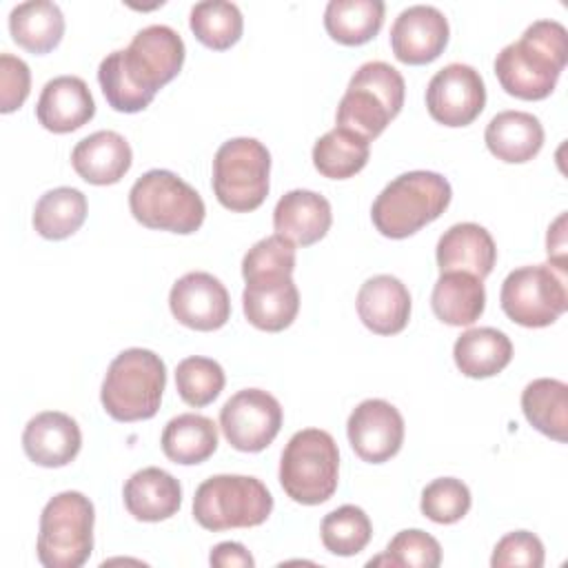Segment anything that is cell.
<instances>
[{"label":"cell","instance_id":"6da1fadb","mask_svg":"<svg viewBox=\"0 0 568 568\" xmlns=\"http://www.w3.org/2000/svg\"><path fill=\"white\" fill-rule=\"evenodd\" d=\"M184 42L169 24L140 29L126 49L111 51L98 67V82L111 109L138 113L184 64Z\"/></svg>","mask_w":568,"mask_h":568},{"label":"cell","instance_id":"7a4b0ae2","mask_svg":"<svg viewBox=\"0 0 568 568\" xmlns=\"http://www.w3.org/2000/svg\"><path fill=\"white\" fill-rule=\"evenodd\" d=\"M568 60V31L557 20H535L519 40L495 58V75L508 95L544 100L552 93Z\"/></svg>","mask_w":568,"mask_h":568},{"label":"cell","instance_id":"3957f363","mask_svg":"<svg viewBox=\"0 0 568 568\" xmlns=\"http://www.w3.org/2000/svg\"><path fill=\"white\" fill-rule=\"evenodd\" d=\"M450 197V182L442 173L408 171L379 191L371 206V220L384 237L404 240L437 220Z\"/></svg>","mask_w":568,"mask_h":568},{"label":"cell","instance_id":"277c9868","mask_svg":"<svg viewBox=\"0 0 568 568\" xmlns=\"http://www.w3.org/2000/svg\"><path fill=\"white\" fill-rule=\"evenodd\" d=\"M166 386V366L149 348H126L113 357L106 368L100 402L118 422L151 419L162 402Z\"/></svg>","mask_w":568,"mask_h":568},{"label":"cell","instance_id":"5b68a950","mask_svg":"<svg viewBox=\"0 0 568 568\" xmlns=\"http://www.w3.org/2000/svg\"><path fill=\"white\" fill-rule=\"evenodd\" d=\"M406 84L402 73L382 60L364 62L348 80L335 113V126L364 140H375L404 106Z\"/></svg>","mask_w":568,"mask_h":568},{"label":"cell","instance_id":"8992f818","mask_svg":"<svg viewBox=\"0 0 568 568\" xmlns=\"http://www.w3.org/2000/svg\"><path fill=\"white\" fill-rule=\"evenodd\" d=\"M339 479V450L331 433L322 428L297 430L282 450L280 484L284 493L304 506H317L333 497Z\"/></svg>","mask_w":568,"mask_h":568},{"label":"cell","instance_id":"52a82bcc","mask_svg":"<svg viewBox=\"0 0 568 568\" xmlns=\"http://www.w3.org/2000/svg\"><path fill=\"white\" fill-rule=\"evenodd\" d=\"M129 209L142 226L180 235L195 233L206 215L200 193L166 169H151L133 182Z\"/></svg>","mask_w":568,"mask_h":568},{"label":"cell","instance_id":"ba28073f","mask_svg":"<svg viewBox=\"0 0 568 568\" xmlns=\"http://www.w3.org/2000/svg\"><path fill=\"white\" fill-rule=\"evenodd\" d=\"M95 510L78 490L58 493L40 515L36 541L38 561L44 568H80L93 550Z\"/></svg>","mask_w":568,"mask_h":568},{"label":"cell","instance_id":"9c48e42d","mask_svg":"<svg viewBox=\"0 0 568 568\" xmlns=\"http://www.w3.org/2000/svg\"><path fill=\"white\" fill-rule=\"evenodd\" d=\"M273 497L251 475H213L193 495L195 521L213 532L229 528H253L268 519Z\"/></svg>","mask_w":568,"mask_h":568},{"label":"cell","instance_id":"30bf717a","mask_svg":"<svg viewBox=\"0 0 568 568\" xmlns=\"http://www.w3.org/2000/svg\"><path fill=\"white\" fill-rule=\"evenodd\" d=\"M271 153L255 138H231L213 158V193L235 213L255 211L268 195Z\"/></svg>","mask_w":568,"mask_h":568},{"label":"cell","instance_id":"8fae6325","mask_svg":"<svg viewBox=\"0 0 568 568\" xmlns=\"http://www.w3.org/2000/svg\"><path fill=\"white\" fill-rule=\"evenodd\" d=\"M499 302L504 313L519 326H550L568 306L564 273H557L550 264L519 266L501 282Z\"/></svg>","mask_w":568,"mask_h":568},{"label":"cell","instance_id":"7c38bea8","mask_svg":"<svg viewBox=\"0 0 568 568\" xmlns=\"http://www.w3.org/2000/svg\"><path fill=\"white\" fill-rule=\"evenodd\" d=\"M220 428L235 450L260 453L282 428V406L262 388L237 390L220 408Z\"/></svg>","mask_w":568,"mask_h":568},{"label":"cell","instance_id":"4fadbf2b","mask_svg":"<svg viewBox=\"0 0 568 568\" xmlns=\"http://www.w3.org/2000/svg\"><path fill=\"white\" fill-rule=\"evenodd\" d=\"M486 106V87L479 71L464 62L442 67L426 87V109L444 126H466Z\"/></svg>","mask_w":568,"mask_h":568},{"label":"cell","instance_id":"5bb4252c","mask_svg":"<svg viewBox=\"0 0 568 568\" xmlns=\"http://www.w3.org/2000/svg\"><path fill=\"white\" fill-rule=\"evenodd\" d=\"M346 435L359 459L382 464L402 448L404 417L386 399H364L348 415Z\"/></svg>","mask_w":568,"mask_h":568},{"label":"cell","instance_id":"9a60e30c","mask_svg":"<svg viewBox=\"0 0 568 568\" xmlns=\"http://www.w3.org/2000/svg\"><path fill=\"white\" fill-rule=\"evenodd\" d=\"M169 308L180 324L193 331H217L231 317V297L215 275L191 271L171 286Z\"/></svg>","mask_w":568,"mask_h":568},{"label":"cell","instance_id":"2e32d148","mask_svg":"<svg viewBox=\"0 0 568 568\" xmlns=\"http://www.w3.org/2000/svg\"><path fill=\"white\" fill-rule=\"evenodd\" d=\"M448 20L433 4H413L399 11L390 27V47L404 64H428L448 44Z\"/></svg>","mask_w":568,"mask_h":568},{"label":"cell","instance_id":"e0dca14e","mask_svg":"<svg viewBox=\"0 0 568 568\" xmlns=\"http://www.w3.org/2000/svg\"><path fill=\"white\" fill-rule=\"evenodd\" d=\"M246 320L268 333L284 331L300 311V291L293 275H257L248 277L242 293Z\"/></svg>","mask_w":568,"mask_h":568},{"label":"cell","instance_id":"ac0fdd59","mask_svg":"<svg viewBox=\"0 0 568 568\" xmlns=\"http://www.w3.org/2000/svg\"><path fill=\"white\" fill-rule=\"evenodd\" d=\"M82 446L78 422L60 410H44L31 417L22 433V448L27 457L44 468H60L71 464Z\"/></svg>","mask_w":568,"mask_h":568},{"label":"cell","instance_id":"d6986e66","mask_svg":"<svg viewBox=\"0 0 568 568\" xmlns=\"http://www.w3.org/2000/svg\"><path fill=\"white\" fill-rule=\"evenodd\" d=\"M95 115V102L87 82L78 75H58L49 80L38 98L36 118L53 133H71Z\"/></svg>","mask_w":568,"mask_h":568},{"label":"cell","instance_id":"ffe728a7","mask_svg":"<svg viewBox=\"0 0 568 568\" xmlns=\"http://www.w3.org/2000/svg\"><path fill=\"white\" fill-rule=\"evenodd\" d=\"M357 315L377 335L402 333L410 317V293L395 275H373L357 291Z\"/></svg>","mask_w":568,"mask_h":568},{"label":"cell","instance_id":"44dd1931","mask_svg":"<svg viewBox=\"0 0 568 568\" xmlns=\"http://www.w3.org/2000/svg\"><path fill=\"white\" fill-rule=\"evenodd\" d=\"M333 222L331 202L308 189H293L284 193L273 209V229L297 246L320 242Z\"/></svg>","mask_w":568,"mask_h":568},{"label":"cell","instance_id":"7402d4cb","mask_svg":"<svg viewBox=\"0 0 568 568\" xmlns=\"http://www.w3.org/2000/svg\"><path fill=\"white\" fill-rule=\"evenodd\" d=\"M435 257L442 273L464 271L484 280L495 266L497 246L484 226L475 222H459L444 231L437 242Z\"/></svg>","mask_w":568,"mask_h":568},{"label":"cell","instance_id":"603a6c76","mask_svg":"<svg viewBox=\"0 0 568 568\" xmlns=\"http://www.w3.org/2000/svg\"><path fill=\"white\" fill-rule=\"evenodd\" d=\"M131 146L118 131H95L82 138L71 151L75 173L98 186L115 184L131 169Z\"/></svg>","mask_w":568,"mask_h":568},{"label":"cell","instance_id":"cb8c5ba5","mask_svg":"<svg viewBox=\"0 0 568 568\" xmlns=\"http://www.w3.org/2000/svg\"><path fill=\"white\" fill-rule=\"evenodd\" d=\"M122 497L129 515L138 521H162L180 510L182 486L164 468L146 466L126 479Z\"/></svg>","mask_w":568,"mask_h":568},{"label":"cell","instance_id":"d4e9b609","mask_svg":"<svg viewBox=\"0 0 568 568\" xmlns=\"http://www.w3.org/2000/svg\"><path fill=\"white\" fill-rule=\"evenodd\" d=\"M488 151L508 164L532 160L544 146V126L528 111H501L490 118L484 131Z\"/></svg>","mask_w":568,"mask_h":568},{"label":"cell","instance_id":"484cf974","mask_svg":"<svg viewBox=\"0 0 568 568\" xmlns=\"http://www.w3.org/2000/svg\"><path fill=\"white\" fill-rule=\"evenodd\" d=\"M430 306L437 320L448 326H470L486 306V291L479 277L464 271L442 273L430 293Z\"/></svg>","mask_w":568,"mask_h":568},{"label":"cell","instance_id":"4316f807","mask_svg":"<svg viewBox=\"0 0 568 568\" xmlns=\"http://www.w3.org/2000/svg\"><path fill=\"white\" fill-rule=\"evenodd\" d=\"M453 359L462 375L484 379L501 373L513 359V344L506 333L493 326L464 331L453 346Z\"/></svg>","mask_w":568,"mask_h":568},{"label":"cell","instance_id":"83f0119b","mask_svg":"<svg viewBox=\"0 0 568 568\" xmlns=\"http://www.w3.org/2000/svg\"><path fill=\"white\" fill-rule=\"evenodd\" d=\"M9 33L31 53L55 49L64 36V16L51 0H27L11 9Z\"/></svg>","mask_w":568,"mask_h":568},{"label":"cell","instance_id":"f1b7e54d","mask_svg":"<svg viewBox=\"0 0 568 568\" xmlns=\"http://www.w3.org/2000/svg\"><path fill=\"white\" fill-rule=\"evenodd\" d=\"M160 444L162 453L175 464H202L217 448V426L206 415L182 413L166 422Z\"/></svg>","mask_w":568,"mask_h":568},{"label":"cell","instance_id":"f546056e","mask_svg":"<svg viewBox=\"0 0 568 568\" xmlns=\"http://www.w3.org/2000/svg\"><path fill=\"white\" fill-rule=\"evenodd\" d=\"M526 419L546 437L566 442L568 437V386L561 379L539 377L526 384L521 393Z\"/></svg>","mask_w":568,"mask_h":568},{"label":"cell","instance_id":"4dcf8cb0","mask_svg":"<svg viewBox=\"0 0 568 568\" xmlns=\"http://www.w3.org/2000/svg\"><path fill=\"white\" fill-rule=\"evenodd\" d=\"M382 24V0H331L324 9V27L339 44H364L379 33Z\"/></svg>","mask_w":568,"mask_h":568},{"label":"cell","instance_id":"1f68e13d","mask_svg":"<svg viewBox=\"0 0 568 568\" xmlns=\"http://www.w3.org/2000/svg\"><path fill=\"white\" fill-rule=\"evenodd\" d=\"M371 155V142L362 135L335 126L313 144V166L331 180H346L359 173Z\"/></svg>","mask_w":568,"mask_h":568},{"label":"cell","instance_id":"d6a6232c","mask_svg":"<svg viewBox=\"0 0 568 568\" xmlns=\"http://www.w3.org/2000/svg\"><path fill=\"white\" fill-rule=\"evenodd\" d=\"M87 220V197L73 186H58L40 195L33 209V229L47 240L73 235Z\"/></svg>","mask_w":568,"mask_h":568},{"label":"cell","instance_id":"836d02e7","mask_svg":"<svg viewBox=\"0 0 568 568\" xmlns=\"http://www.w3.org/2000/svg\"><path fill=\"white\" fill-rule=\"evenodd\" d=\"M189 27L204 47L224 51L240 40L244 29V18L235 2L204 0L193 4Z\"/></svg>","mask_w":568,"mask_h":568},{"label":"cell","instance_id":"e575fe53","mask_svg":"<svg viewBox=\"0 0 568 568\" xmlns=\"http://www.w3.org/2000/svg\"><path fill=\"white\" fill-rule=\"evenodd\" d=\"M320 535L328 552L339 557H353L368 546L373 537V526L368 515L359 506L344 504L322 519Z\"/></svg>","mask_w":568,"mask_h":568},{"label":"cell","instance_id":"d590c367","mask_svg":"<svg viewBox=\"0 0 568 568\" xmlns=\"http://www.w3.org/2000/svg\"><path fill=\"white\" fill-rule=\"evenodd\" d=\"M224 382L226 377L222 366L211 357L191 355L184 357L175 368L178 395L182 397V402L195 408L211 404L222 393Z\"/></svg>","mask_w":568,"mask_h":568},{"label":"cell","instance_id":"8d00e7d4","mask_svg":"<svg viewBox=\"0 0 568 568\" xmlns=\"http://www.w3.org/2000/svg\"><path fill=\"white\" fill-rule=\"evenodd\" d=\"M419 508L435 524H455L470 510V490L457 477H439L424 486Z\"/></svg>","mask_w":568,"mask_h":568},{"label":"cell","instance_id":"74e56055","mask_svg":"<svg viewBox=\"0 0 568 568\" xmlns=\"http://www.w3.org/2000/svg\"><path fill=\"white\" fill-rule=\"evenodd\" d=\"M293 271H295V244L277 233L255 242L242 260L244 280L257 277V275H293Z\"/></svg>","mask_w":568,"mask_h":568},{"label":"cell","instance_id":"f35d334b","mask_svg":"<svg viewBox=\"0 0 568 568\" xmlns=\"http://www.w3.org/2000/svg\"><path fill=\"white\" fill-rule=\"evenodd\" d=\"M386 555L393 559V566L408 568H437L442 564V546L439 541L419 530L408 528L399 530L386 546Z\"/></svg>","mask_w":568,"mask_h":568},{"label":"cell","instance_id":"ab89813d","mask_svg":"<svg viewBox=\"0 0 568 568\" xmlns=\"http://www.w3.org/2000/svg\"><path fill=\"white\" fill-rule=\"evenodd\" d=\"M493 568H541L544 566V544L535 532L513 530L506 532L493 548Z\"/></svg>","mask_w":568,"mask_h":568},{"label":"cell","instance_id":"60d3db41","mask_svg":"<svg viewBox=\"0 0 568 568\" xmlns=\"http://www.w3.org/2000/svg\"><path fill=\"white\" fill-rule=\"evenodd\" d=\"M31 89V71L22 58L0 53V111L20 109Z\"/></svg>","mask_w":568,"mask_h":568},{"label":"cell","instance_id":"b9f144b4","mask_svg":"<svg viewBox=\"0 0 568 568\" xmlns=\"http://www.w3.org/2000/svg\"><path fill=\"white\" fill-rule=\"evenodd\" d=\"M209 561L211 566H217V568H253L255 566L253 555L237 541H222L213 546Z\"/></svg>","mask_w":568,"mask_h":568},{"label":"cell","instance_id":"7bdbcfd3","mask_svg":"<svg viewBox=\"0 0 568 568\" xmlns=\"http://www.w3.org/2000/svg\"><path fill=\"white\" fill-rule=\"evenodd\" d=\"M564 222H566V213H561L555 224L548 229V237H546V246H548V257L552 260L550 266H557L559 273L566 271V260H564V248H566V242H564Z\"/></svg>","mask_w":568,"mask_h":568}]
</instances>
